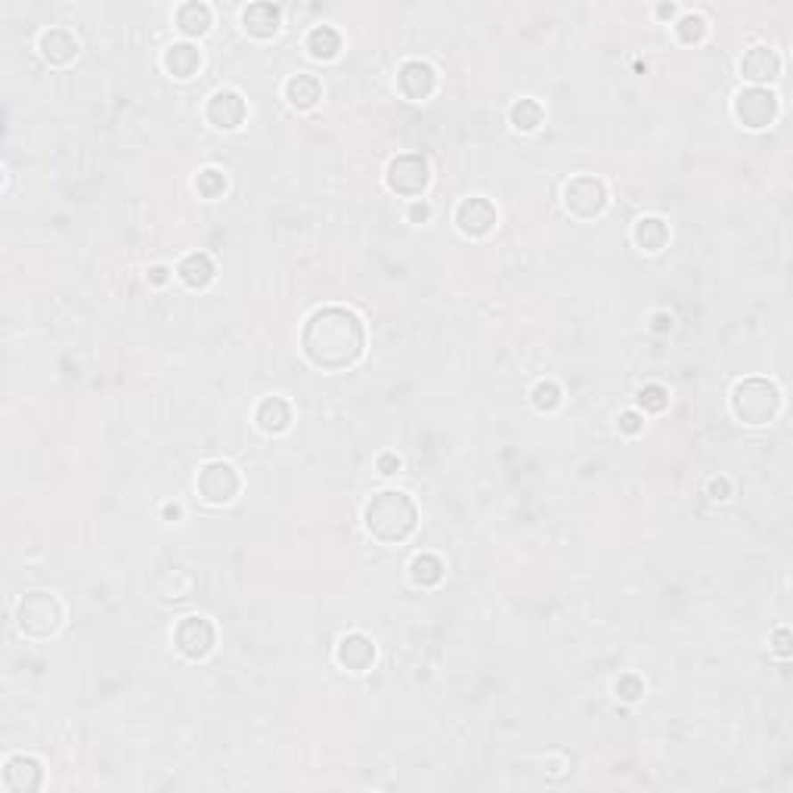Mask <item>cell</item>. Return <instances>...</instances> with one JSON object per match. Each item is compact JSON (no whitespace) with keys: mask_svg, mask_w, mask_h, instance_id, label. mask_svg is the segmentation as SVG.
Here are the masks:
<instances>
[{"mask_svg":"<svg viewBox=\"0 0 793 793\" xmlns=\"http://www.w3.org/2000/svg\"><path fill=\"white\" fill-rule=\"evenodd\" d=\"M304 354L323 369H344L363 354V326L354 314L329 307L310 316L304 329Z\"/></svg>","mask_w":793,"mask_h":793,"instance_id":"6da1fadb","label":"cell"},{"mask_svg":"<svg viewBox=\"0 0 793 793\" xmlns=\"http://www.w3.org/2000/svg\"><path fill=\"white\" fill-rule=\"evenodd\" d=\"M366 527L381 543H400L415 527V505L406 493L385 490L369 503Z\"/></svg>","mask_w":793,"mask_h":793,"instance_id":"7a4b0ae2","label":"cell"},{"mask_svg":"<svg viewBox=\"0 0 793 793\" xmlns=\"http://www.w3.org/2000/svg\"><path fill=\"white\" fill-rule=\"evenodd\" d=\"M62 620L60 601L47 593H31L22 598L19 604V629L25 635H35V639H44V635L56 633Z\"/></svg>","mask_w":793,"mask_h":793,"instance_id":"3957f363","label":"cell"},{"mask_svg":"<svg viewBox=\"0 0 793 793\" xmlns=\"http://www.w3.org/2000/svg\"><path fill=\"white\" fill-rule=\"evenodd\" d=\"M778 409V391L763 379H750L744 385H738L734 391V413L750 425H763L775 415Z\"/></svg>","mask_w":793,"mask_h":793,"instance_id":"277c9868","label":"cell"},{"mask_svg":"<svg viewBox=\"0 0 793 793\" xmlns=\"http://www.w3.org/2000/svg\"><path fill=\"white\" fill-rule=\"evenodd\" d=\"M388 186L396 196H421L428 186V161L421 155H400L388 168Z\"/></svg>","mask_w":793,"mask_h":793,"instance_id":"5b68a950","label":"cell"},{"mask_svg":"<svg viewBox=\"0 0 793 793\" xmlns=\"http://www.w3.org/2000/svg\"><path fill=\"white\" fill-rule=\"evenodd\" d=\"M196 486L208 503L224 505L239 493V474H236V468L226 465V462H211V465L201 468Z\"/></svg>","mask_w":793,"mask_h":793,"instance_id":"8992f818","label":"cell"},{"mask_svg":"<svg viewBox=\"0 0 793 793\" xmlns=\"http://www.w3.org/2000/svg\"><path fill=\"white\" fill-rule=\"evenodd\" d=\"M564 201H568V211L576 217H595L608 205V190L595 177H576L564 192Z\"/></svg>","mask_w":793,"mask_h":793,"instance_id":"52a82bcc","label":"cell"},{"mask_svg":"<svg viewBox=\"0 0 793 793\" xmlns=\"http://www.w3.org/2000/svg\"><path fill=\"white\" fill-rule=\"evenodd\" d=\"M174 642L186 658L199 660L214 648V626L208 620H199V617H186L174 633Z\"/></svg>","mask_w":793,"mask_h":793,"instance_id":"ba28073f","label":"cell"},{"mask_svg":"<svg viewBox=\"0 0 793 793\" xmlns=\"http://www.w3.org/2000/svg\"><path fill=\"white\" fill-rule=\"evenodd\" d=\"M775 109H778L775 96L765 94V90H759V87L744 90V94L738 96V102H734V115H738L747 127H765L772 119H775Z\"/></svg>","mask_w":793,"mask_h":793,"instance_id":"9c48e42d","label":"cell"},{"mask_svg":"<svg viewBox=\"0 0 793 793\" xmlns=\"http://www.w3.org/2000/svg\"><path fill=\"white\" fill-rule=\"evenodd\" d=\"M205 115L217 131H233V127L242 125L245 102H242V96L233 94V90H217V94L211 96V102H208Z\"/></svg>","mask_w":793,"mask_h":793,"instance_id":"30bf717a","label":"cell"},{"mask_svg":"<svg viewBox=\"0 0 793 793\" xmlns=\"http://www.w3.org/2000/svg\"><path fill=\"white\" fill-rule=\"evenodd\" d=\"M434 84H437L434 69L419 60L406 62V66L400 69V75H396V87H400V94L406 96V100H428V96L434 94Z\"/></svg>","mask_w":793,"mask_h":793,"instance_id":"8fae6325","label":"cell"},{"mask_svg":"<svg viewBox=\"0 0 793 793\" xmlns=\"http://www.w3.org/2000/svg\"><path fill=\"white\" fill-rule=\"evenodd\" d=\"M44 781V769L31 756H12L4 769V788L10 793H31Z\"/></svg>","mask_w":793,"mask_h":793,"instance_id":"7c38bea8","label":"cell"},{"mask_svg":"<svg viewBox=\"0 0 793 793\" xmlns=\"http://www.w3.org/2000/svg\"><path fill=\"white\" fill-rule=\"evenodd\" d=\"M456 224H459V230L468 233V236H486V233L496 226V208H493L486 199H468L459 205Z\"/></svg>","mask_w":793,"mask_h":793,"instance_id":"4fadbf2b","label":"cell"},{"mask_svg":"<svg viewBox=\"0 0 793 793\" xmlns=\"http://www.w3.org/2000/svg\"><path fill=\"white\" fill-rule=\"evenodd\" d=\"M375 660V645L366 639V635L354 633V635H344L341 645H338V663L347 666L350 673H363L369 669Z\"/></svg>","mask_w":793,"mask_h":793,"instance_id":"5bb4252c","label":"cell"},{"mask_svg":"<svg viewBox=\"0 0 793 793\" xmlns=\"http://www.w3.org/2000/svg\"><path fill=\"white\" fill-rule=\"evenodd\" d=\"M41 53L44 60L53 62V66H66V62H71L78 56V41L66 29H50L47 35L41 37Z\"/></svg>","mask_w":793,"mask_h":793,"instance_id":"9a60e30c","label":"cell"},{"mask_svg":"<svg viewBox=\"0 0 793 793\" xmlns=\"http://www.w3.org/2000/svg\"><path fill=\"white\" fill-rule=\"evenodd\" d=\"M245 31L255 37H273L279 31V10L273 4H255L242 16Z\"/></svg>","mask_w":793,"mask_h":793,"instance_id":"2e32d148","label":"cell"},{"mask_svg":"<svg viewBox=\"0 0 793 793\" xmlns=\"http://www.w3.org/2000/svg\"><path fill=\"white\" fill-rule=\"evenodd\" d=\"M199 66H201V53L192 44H174V47H168L165 69L171 71L174 78H192Z\"/></svg>","mask_w":793,"mask_h":793,"instance_id":"e0dca14e","label":"cell"},{"mask_svg":"<svg viewBox=\"0 0 793 793\" xmlns=\"http://www.w3.org/2000/svg\"><path fill=\"white\" fill-rule=\"evenodd\" d=\"M740 71H744L750 81H769V78L778 75V56L772 53L769 47H753L750 53L740 60Z\"/></svg>","mask_w":793,"mask_h":793,"instance_id":"ac0fdd59","label":"cell"},{"mask_svg":"<svg viewBox=\"0 0 793 793\" xmlns=\"http://www.w3.org/2000/svg\"><path fill=\"white\" fill-rule=\"evenodd\" d=\"M289 421H291V413L282 396H270V400H264L261 406H258V425H261L266 434H282L285 428H289Z\"/></svg>","mask_w":793,"mask_h":793,"instance_id":"d6986e66","label":"cell"},{"mask_svg":"<svg viewBox=\"0 0 793 793\" xmlns=\"http://www.w3.org/2000/svg\"><path fill=\"white\" fill-rule=\"evenodd\" d=\"M177 273L190 289H205V285L214 279V264L208 255H190L180 261Z\"/></svg>","mask_w":793,"mask_h":793,"instance_id":"ffe728a7","label":"cell"},{"mask_svg":"<svg viewBox=\"0 0 793 793\" xmlns=\"http://www.w3.org/2000/svg\"><path fill=\"white\" fill-rule=\"evenodd\" d=\"M633 236L645 251H660L663 245H666V239H669V230H666V224H663L660 217H642L639 224H635Z\"/></svg>","mask_w":793,"mask_h":793,"instance_id":"44dd1931","label":"cell"},{"mask_svg":"<svg viewBox=\"0 0 793 793\" xmlns=\"http://www.w3.org/2000/svg\"><path fill=\"white\" fill-rule=\"evenodd\" d=\"M285 96L295 109H310L316 100H320V81L310 75H298L285 84Z\"/></svg>","mask_w":793,"mask_h":793,"instance_id":"7402d4cb","label":"cell"},{"mask_svg":"<svg viewBox=\"0 0 793 793\" xmlns=\"http://www.w3.org/2000/svg\"><path fill=\"white\" fill-rule=\"evenodd\" d=\"M177 25L184 35H205L211 29V10L205 4H186L177 12Z\"/></svg>","mask_w":793,"mask_h":793,"instance_id":"603a6c76","label":"cell"},{"mask_svg":"<svg viewBox=\"0 0 793 793\" xmlns=\"http://www.w3.org/2000/svg\"><path fill=\"white\" fill-rule=\"evenodd\" d=\"M307 50L316 56V60H331V56H338V50H341V37H338L335 29H329V25H320V29L310 31Z\"/></svg>","mask_w":793,"mask_h":793,"instance_id":"cb8c5ba5","label":"cell"},{"mask_svg":"<svg viewBox=\"0 0 793 793\" xmlns=\"http://www.w3.org/2000/svg\"><path fill=\"white\" fill-rule=\"evenodd\" d=\"M409 574H413L415 586H434V583H440V576H444V564H440L434 555H421L413 561Z\"/></svg>","mask_w":793,"mask_h":793,"instance_id":"d4e9b609","label":"cell"},{"mask_svg":"<svg viewBox=\"0 0 793 793\" xmlns=\"http://www.w3.org/2000/svg\"><path fill=\"white\" fill-rule=\"evenodd\" d=\"M539 121H543V109H539L536 100H521L511 106V125H515L518 131H524V134L536 131Z\"/></svg>","mask_w":793,"mask_h":793,"instance_id":"484cf974","label":"cell"},{"mask_svg":"<svg viewBox=\"0 0 793 793\" xmlns=\"http://www.w3.org/2000/svg\"><path fill=\"white\" fill-rule=\"evenodd\" d=\"M533 403H536V409H543V413H552V409L561 406V388H558L555 381H543V385L533 388Z\"/></svg>","mask_w":793,"mask_h":793,"instance_id":"4316f807","label":"cell"},{"mask_svg":"<svg viewBox=\"0 0 793 793\" xmlns=\"http://www.w3.org/2000/svg\"><path fill=\"white\" fill-rule=\"evenodd\" d=\"M196 186H199L201 196L214 199V196H220V192L226 190V177H224V174H220V171H214V168H208V171H201V174H199Z\"/></svg>","mask_w":793,"mask_h":793,"instance_id":"83f0119b","label":"cell"},{"mask_svg":"<svg viewBox=\"0 0 793 793\" xmlns=\"http://www.w3.org/2000/svg\"><path fill=\"white\" fill-rule=\"evenodd\" d=\"M707 35V22L700 16H685L679 22V37L685 44H691V41H700V37Z\"/></svg>","mask_w":793,"mask_h":793,"instance_id":"f1b7e54d","label":"cell"},{"mask_svg":"<svg viewBox=\"0 0 793 793\" xmlns=\"http://www.w3.org/2000/svg\"><path fill=\"white\" fill-rule=\"evenodd\" d=\"M642 406L645 409H651V413H660L663 406H666V391H663V388H658V385H651V388H645V391H642Z\"/></svg>","mask_w":793,"mask_h":793,"instance_id":"f546056e","label":"cell"},{"mask_svg":"<svg viewBox=\"0 0 793 793\" xmlns=\"http://www.w3.org/2000/svg\"><path fill=\"white\" fill-rule=\"evenodd\" d=\"M617 694H620L623 700H639L642 694H645V688H642V682L635 679V675H626L623 682H617Z\"/></svg>","mask_w":793,"mask_h":793,"instance_id":"4dcf8cb0","label":"cell"},{"mask_svg":"<svg viewBox=\"0 0 793 793\" xmlns=\"http://www.w3.org/2000/svg\"><path fill=\"white\" fill-rule=\"evenodd\" d=\"M713 499H728V480H710Z\"/></svg>","mask_w":793,"mask_h":793,"instance_id":"1f68e13d","label":"cell"},{"mask_svg":"<svg viewBox=\"0 0 793 793\" xmlns=\"http://www.w3.org/2000/svg\"><path fill=\"white\" fill-rule=\"evenodd\" d=\"M620 425H623V431H629V434H635V431H639V428H642V425H639V415H635V413H626V415H623Z\"/></svg>","mask_w":793,"mask_h":793,"instance_id":"d6a6232c","label":"cell"},{"mask_svg":"<svg viewBox=\"0 0 793 793\" xmlns=\"http://www.w3.org/2000/svg\"><path fill=\"white\" fill-rule=\"evenodd\" d=\"M379 468H381V474H394V468H400V459H394V456H381V459H379Z\"/></svg>","mask_w":793,"mask_h":793,"instance_id":"836d02e7","label":"cell"},{"mask_svg":"<svg viewBox=\"0 0 793 793\" xmlns=\"http://www.w3.org/2000/svg\"><path fill=\"white\" fill-rule=\"evenodd\" d=\"M409 214H413V220H419V217L425 220L428 214H431V208H428V205H419V201H415V205H413V211H409Z\"/></svg>","mask_w":793,"mask_h":793,"instance_id":"e575fe53","label":"cell"},{"mask_svg":"<svg viewBox=\"0 0 793 793\" xmlns=\"http://www.w3.org/2000/svg\"><path fill=\"white\" fill-rule=\"evenodd\" d=\"M152 279H155V282H165V279H168V270H165V266H155V270H152Z\"/></svg>","mask_w":793,"mask_h":793,"instance_id":"d590c367","label":"cell"},{"mask_svg":"<svg viewBox=\"0 0 793 793\" xmlns=\"http://www.w3.org/2000/svg\"><path fill=\"white\" fill-rule=\"evenodd\" d=\"M165 515H168V518H177V515H180V509H177V505H168Z\"/></svg>","mask_w":793,"mask_h":793,"instance_id":"8d00e7d4","label":"cell"}]
</instances>
